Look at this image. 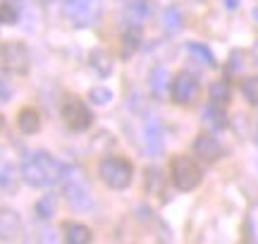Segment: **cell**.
<instances>
[{"instance_id": "cell-1", "label": "cell", "mask_w": 258, "mask_h": 244, "mask_svg": "<svg viewBox=\"0 0 258 244\" xmlns=\"http://www.w3.org/2000/svg\"><path fill=\"white\" fill-rule=\"evenodd\" d=\"M62 168L57 163V158H53L46 151H36L31 153L24 163H22V170H19V177L24 185L34 189H48L55 187L57 182L62 179Z\"/></svg>"}, {"instance_id": "cell-2", "label": "cell", "mask_w": 258, "mask_h": 244, "mask_svg": "<svg viewBox=\"0 0 258 244\" xmlns=\"http://www.w3.org/2000/svg\"><path fill=\"white\" fill-rule=\"evenodd\" d=\"M62 194L67 199V204L74 211H89L93 206V197H91V185L84 175V170L79 168H62Z\"/></svg>"}, {"instance_id": "cell-3", "label": "cell", "mask_w": 258, "mask_h": 244, "mask_svg": "<svg viewBox=\"0 0 258 244\" xmlns=\"http://www.w3.org/2000/svg\"><path fill=\"white\" fill-rule=\"evenodd\" d=\"M98 177L105 187L127 189L134 179V165L122 156H108L98 163Z\"/></svg>"}, {"instance_id": "cell-4", "label": "cell", "mask_w": 258, "mask_h": 244, "mask_svg": "<svg viewBox=\"0 0 258 244\" xmlns=\"http://www.w3.org/2000/svg\"><path fill=\"white\" fill-rule=\"evenodd\" d=\"M170 179H172V185H175L179 192H191V189H196L201 185L203 170L191 156L179 153V156H175L172 163H170Z\"/></svg>"}, {"instance_id": "cell-5", "label": "cell", "mask_w": 258, "mask_h": 244, "mask_svg": "<svg viewBox=\"0 0 258 244\" xmlns=\"http://www.w3.org/2000/svg\"><path fill=\"white\" fill-rule=\"evenodd\" d=\"M170 96L177 105H194L201 96V82L189 70H179L170 82Z\"/></svg>"}, {"instance_id": "cell-6", "label": "cell", "mask_w": 258, "mask_h": 244, "mask_svg": "<svg viewBox=\"0 0 258 244\" xmlns=\"http://www.w3.org/2000/svg\"><path fill=\"white\" fill-rule=\"evenodd\" d=\"M0 65L5 72L12 75H27L31 67V53L22 41H10L0 48Z\"/></svg>"}, {"instance_id": "cell-7", "label": "cell", "mask_w": 258, "mask_h": 244, "mask_svg": "<svg viewBox=\"0 0 258 244\" xmlns=\"http://www.w3.org/2000/svg\"><path fill=\"white\" fill-rule=\"evenodd\" d=\"M64 17L74 27H91L101 17V0H67L64 3Z\"/></svg>"}, {"instance_id": "cell-8", "label": "cell", "mask_w": 258, "mask_h": 244, "mask_svg": "<svg viewBox=\"0 0 258 244\" xmlns=\"http://www.w3.org/2000/svg\"><path fill=\"white\" fill-rule=\"evenodd\" d=\"M62 120L72 132H86L93 125V113L82 98L70 96L62 103Z\"/></svg>"}, {"instance_id": "cell-9", "label": "cell", "mask_w": 258, "mask_h": 244, "mask_svg": "<svg viewBox=\"0 0 258 244\" xmlns=\"http://www.w3.org/2000/svg\"><path fill=\"white\" fill-rule=\"evenodd\" d=\"M222 153H225V149H222L220 139H215L213 134L203 132L194 139V156L201 158L203 163H218L222 158Z\"/></svg>"}, {"instance_id": "cell-10", "label": "cell", "mask_w": 258, "mask_h": 244, "mask_svg": "<svg viewBox=\"0 0 258 244\" xmlns=\"http://www.w3.org/2000/svg\"><path fill=\"white\" fill-rule=\"evenodd\" d=\"M22 235V218L12 208H0V242H15Z\"/></svg>"}, {"instance_id": "cell-11", "label": "cell", "mask_w": 258, "mask_h": 244, "mask_svg": "<svg viewBox=\"0 0 258 244\" xmlns=\"http://www.w3.org/2000/svg\"><path fill=\"white\" fill-rule=\"evenodd\" d=\"M153 0H132L127 8H124V22L129 27H141L151 15H153Z\"/></svg>"}, {"instance_id": "cell-12", "label": "cell", "mask_w": 258, "mask_h": 244, "mask_svg": "<svg viewBox=\"0 0 258 244\" xmlns=\"http://www.w3.org/2000/svg\"><path fill=\"white\" fill-rule=\"evenodd\" d=\"M144 146L146 153H160L163 151V125L158 122V117H151L144 127Z\"/></svg>"}, {"instance_id": "cell-13", "label": "cell", "mask_w": 258, "mask_h": 244, "mask_svg": "<svg viewBox=\"0 0 258 244\" xmlns=\"http://www.w3.org/2000/svg\"><path fill=\"white\" fill-rule=\"evenodd\" d=\"M62 237L67 244H89L93 239V232H91V227H86L84 223L70 220V223L62 225Z\"/></svg>"}, {"instance_id": "cell-14", "label": "cell", "mask_w": 258, "mask_h": 244, "mask_svg": "<svg viewBox=\"0 0 258 244\" xmlns=\"http://www.w3.org/2000/svg\"><path fill=\"white\" fill-rule=\"evenodd\" d=\"M17 127L24 134H36L41 130V113L36 108H22L17 113Z\"/></svg>"}, {"instance_id": "cell-15", "label": "cell", "mask_w": 258, "mask_h": 244, "mask_svg": "<svg viewBox=\"0 0 258 244\" xmlns=\"http://www.w3.org/2000/svg\"><path fill=\"white\" fill-rule=\"evenodd\" d=\"M208 101L215 105H222V108H227L232 101V86L225 82V79H218V82H213L211 89H208Z\"/></svg>"}, {"instance_id": "cell-16", "label": "cell", "mask_w": 258, "mask_h": 244, "mask_svg": "<svg viewBox=\"0 0 258 244\" xmlns=\"http://www.w3.org/2000/svg\"><path fill=\"white\" fill-rule=\"evenodd\" d=\"M89 60H91V67L101 77H108L112 72V67H115V60H112V55L108 53V50H103V48H96V50H91Z\"/></svg>"}, {"instance_id": "cell-17", "label": "cell", "mask_w": 258, "mask_h": 244, "mask_svg": "<svg viewBox=\"0 0 258 244\" xmlns=\"http://www.w3.org/2000/svg\"><path fill=\"white\" fill-rule=\"evenodd\" d=\"M163 27H165L167 34H179L184 29V15L177 5H170V8L163 12Z\"/></svg>"}, {"instance_id": "cell-18", "label": "cell", "mask_w": 258, "mask_h": 244, "mask_svg": "<svg viewBox=\"0 0 258 244\" xmlns=\"http://www.w3.org/2000/svg\"><path fill=\"white\" fill-rule=\"evenodd\" d=\"M170 82H172V77H170V72H167L163 65L156 67V70L151 72V91H153L158 98L165 96V91L170 89Z\"/></svg>"}, {"instance_id": "cell-19", "label": "cell", "mask_w": 258, "mask_h": 244, "mask_svg": "<svg viewBox=\"0 0 258 244\" xmlns=\"http://www.w3.org/2000/svg\"><path fill=\"white\" fill-rule=\"evenodd\" d=\"M206 122L211 125L213 130H225L227 127V110L222 105H215V103H208L206 113H203Z\"/></svg>"}, {"instance_id": "cell-20", "label": "cell", "mask_w": 258, "mask_h": 244, "mask_svg": "<svg viewBox=\"0 0 258 244\" xmlns=\"http://www.w3.org/2000/svg\"><path fill=\"white\" fill-rule=\"evenodd\" d=\"M139 48H141V31H139V27H129L122 36V57H132Z\"/></svg>"}, {"instance_id": "cell-21", "label": "cell", "mask_w": 258, "mask_h": 244, "mask_svg": "<svg viewBox=\"0 0 258 244\" xmlns=\"http://www.w3.org/2000/svg\"><path fill=\"white\" fill-rule=\"evenodd\" d=\"M55 213H57V194H43L36 201V216L43 218V220H50Z\"/></svg>"}, {"instance_id": "cell-22", "label": "cell", "mask_w": 258, "mask_h": 244, "mask_svg": "<svg viewBox=\"0 0 258 244\" xmlns=\"http://www.w3.org/2000/svg\"><path fill=\"white\" fill-rule=\"evenodd\" d=\"M186 50H189V55H194L199 63H201V65H206V67L215 65V55L211 53V48H208V46H203V43H189V46H186Z\"/></svg>"}, {"instance_id": "cell-23", "label": "cell", "mask_w": 258, "mask_h": 244, "mask_svg": "<svg viewBox=\"0 0 258 244\" xmlns=\"http://www.w3.org/2000/svg\"><path fill=\"white\" fill-rule=\"evenodd\" d=\"M241 94H244V98H246L251 105H258V75L246 77V79L241 82Z\"/></svg>"}, {"instance_id": "cell-24", "label": "cell", "mask_w": 258, "mask_h": 244, "mask_svg": "<svg viewBox=\"0 0 258 244\" xmlns=\"http://www.w3.org/2000/svg\"><path fill=\"white\" fill-rule=\"evenodd\" d=\"M17 170L8 165V163H0V189H15V182H17Z\"/></svg>"}, {"instance_id": "cell-25", "label": "cell", "mask_w": 258, "mask_h": 244, "mask_svg": "<svg viewBox=\"0 0 258 244\" xmlns=\"http://www.w3.org/2000/svg\"><path fill=\"white\" fill-rule=\"evenodd\" d=\"M89 98H91V103H96V105H108L112 101V91L105 89V86H93L91 91H89Z\"/></svg>"}, {"instance_id": "cell-26", "label": "cell", "mask_w": 258, "mask_h": 244, "mask_svg": "<svg viewBox=\"0 0 258 244\" xmlns=\"http://www.w3.org/2000/svg\"><path fill=\"white\" fill-rule=\"evenodd\" d=\"M19 17V12L15 10V5L10 3H0V24H15Z\"/></svg>"}, {"instance_id": "cell-27", "label": "cell", "mask_w": 258, "mask_h": 244, "mask_svg": "<svg viewBox=\"0 0 258 244\" xmlns=\"http://www.w3.org/2000/svg\"><path fill=\"white\" fill-rule=\"evenodd\" d=\"M15 94V86L5 75H0V103H8L10 98Z\"/></svg>"}, {"instance_id": "cell-28", "label": "cell", "mask_w": 258, "mask_h": 244, "mask_svg": "<svg viewBox=\"0 0 258 244\" xmlns=\"http://www.w3.org/2000/svg\"><path fill=\"white\" fill-rule=\"evenodd\" d=\"M160 182H163V175H160V170H158V168H148V170H146V189H148V192H151L153 187L160 189Z\"/></svg>"}, {"instance_id": "cell-29", "label": "cell", "mask_w": 258, "mask_h": 244, "mask_svg": "<svg viewBox=\"0 0 258 244\" xmlns=\"http://www.w3.org/2000/svg\"><path fill=\"white\" fill-rule=\"evenodd\" d=\"M3 127H5V117L0 115V130H3Z\"/></svg>"}, {"instance_id": "cell-30", "label": "cell", "mask_w": 258, "mask_h": 244, "mask_svg": "<svg viewBox=\"0 0 258 244\" xmlns=\"http://www.w3.org/2000/svg\"><path fill=\"white\" fill-rule=\"evenodd\" d=\"M253 53H256V57H258V43H256V48H253Z\"/></svg>"}]
</instances>
